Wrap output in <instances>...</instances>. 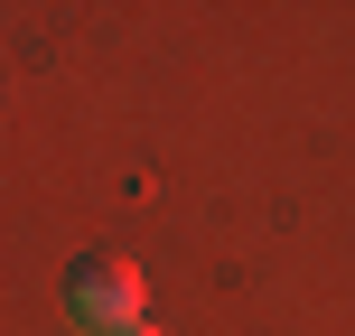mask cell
<instances>
[{
    "label": "cell",
    "mask_w": 355,
    "mask_h": 336,
    "mask_svg": "<svg viewBox=\"0 0 355 336\" xmlns=\"http://www.w3.org/2000/svg\"><path fill=\"white\" fill-rule=\"evenodd\" d=\"M141 262H122V252H85V262H66V318L85 336H122L141 327Z\"/></svg>",
    "instance_id": "1"
}]
</instances>
